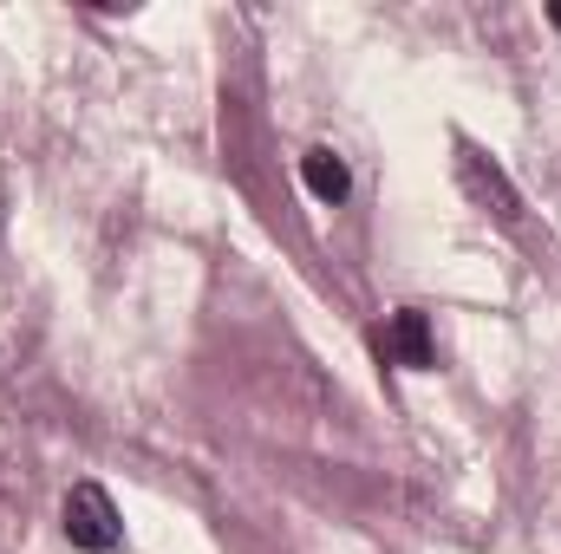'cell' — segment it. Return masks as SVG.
I'll return each instance as SVG.
<instances>
[{
  "label": "cell",
  "instance_id": "6da1fadb",
  "mask_svg": "<svg viewBox=\"0 0 561 554\" xmlns=\"http://www.w3.org/2000/svg\"><path fill=\"white\" fill-rule=\"evenodd\" d=\"M59 529H66V542H72V549H85V554H112V549H118V535H125L118 503H112L99 483H72V489H66Z\"/></svg>",
  "mask_w": 561,
  "mask_h": 554
},
{
  "label": "cell",
  "instance_id": "7a4b0ae2",
  "mask_svg": "<svg viewBox=\"0 0 561 554\" xmlns=\"http://www.w3.org/2000/svg\"><path fill=\"white\" fill-rule=\"evenodd\" d=\"M457 183H463V196H470L483 216H496L503 229H523V196H516V183L503 176L496 157H483L477 143H457Z\"/></svg>",
  "mask_w": 561,
  "mask_h": 554
},
{
  "label": "cell",
  "instance_id": "3957f363",
  "mask_svg": "<svg viewBox=\"0 0 561 554\" xmlns=\"http://www.w3.org/2000/svg\"><path fill=\"white\" fill-rule=\"evenodd\" d=\"M373 346H379V359H386V366H405V372H431V366H437L431 320H424L419 307H399V313H386V326L373 333Z\"/></svg>",
  "mask_w": 561,
  "mask_h": 554
},
{
  "label": "cell",
  "instance_id": "277c9868",
  "mask_svg": "<svg viewBox=\"0 0 561 554\" xmlns=\"http://www.w3.org/2000/svg\"><path fill=\"white\" fill-rule=\"evenodd\" d=\"M300 183H307L320 203H346V196H353V170H346V157L327 150V143H313V150L300 157Z\"/></svg>",
  "mask_w": 561,
  "mask_h": 554
},
{
  "label": "cell",
  "instance_id": "5b68a950",
  "mask_svg": "<svg viewBox=\"0 0 561 554\" xmlns=\"http://www.w3.org/2000/svg\"><path fill=\"white\" fill-rule=\"evenodd\" d=\"M549 26H556V33H561V0H556V7H549Z\"/></svg>",
  "mask_w": 561,
  "mask_h": 554
}]
</instances>
